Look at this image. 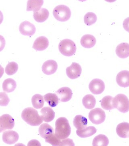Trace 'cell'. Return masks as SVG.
I'll return each mask as SVG.
<instances>
[{"instance_id": "cell-1", "label": "cell", "mask_w": 129, "mask_h": 146, "mask_svg": "<svg viewBox=\"0 0 129 146\" xmlns=\"http://www.w3.org/2000/svg\"><path fill=\"white\" fill-rule=\"evenodd\" d=\"M71 128L67 119L64 117L58 118L55 122V134L60 140L67 138L70 135Z\"/></svg>"}, {"instance_id": "cell-2", "label": "cell", "mask_w": 129, "mask_h": 146, "mask_svg": "<svg viewBox=\"0 0 129 146\" xmlns=\"http://www.w3.org/2000/svg\"><path fill=\"white\" fill-rule=\"evenodd\" d=\"M22 117L25 122L32 126H38L43 121L38 111L32 108L24 109L22 113Z\"/></svg>"}, {"instance_id": "cell-3", "label": "cell", "mask_w": 129, "mask_h": 146, "mask_svg": "<svg viewBox=\"0 0 129 146\" xmlns=\"http://www.w3.org/2000/svg\"><path fill=\"white\" fill-rule=\"evenodd\" d=\"M59 49L64 56L71 57L75 54L77 47L75 43L70 39H65L60 42Z\"/></svg>"}, {"instance_id": "cell-4", "label": "cell", "mask_w": 129, "mask_h": 146, "mask_svg": "<svg viewBox=\"0 0 129 146\" xmlns=\"http://www.w3.org/2000/svg\"><path fill=\"white\" fill-rule=\"evenodd\" d=\"M112 106L121 112H128L129 111L128 98L125 94H117L112 100Z\"/></svg>"}, {"instance_id": "cell-5", "label": "cell", "mask_w": 129, "mask_h": 146, "mask_svg": "<svg viewBox=\"0 0 129 146\" xmlns=\"http://www.w3.org/2000/svg\"><path fill=\"white\" fill-rule=\"evenodd\" d=\"M53 16L57 20L65 22L68 20L71 16V11L69 7L65 5H59L54 9Z\"/></svg>"}, {"instance_id": "cell-6", "label": "cell", "mask_w": 129, "mask_h": 146, "mask_svg": "<svg viewBox=\"0 0 129 146\" xmlns=\"http://www.w3.org/2000/svg\"><path fill=\"white\" fill-rule=\"evenodd\" d=\"M89 117L91 122L95 124H101L105 121L106 115L104 111L100 108H96L90 112Z\"/></svg>"}, {"instance_id": "cell-7", "label": "cell", "mask_w": 129, "mask_h": 146, "mask_svg": "<svg viewBox=\"0 0 129 146\" xmlns=\"http://www.w3.org/2000/svg\"><path fill=\"white\" fill-rule=\"evenodd\" d=\"M89 88L90 91L94 94H99L105 89V84L101 80L94 79L89 84Z\"/></svg>"}, {"instance_id": "cell-8", "label": "cell", "mask_w": 129, "mask_h": 146, "mask_svg": "<svg viewBox=\"0 0 129 146\" xmlns=\"http://www.w3.org/2000/svg\"><path fill=\"white\" fill-rule=\"evenodd\" d=\"M15 125L14 119L9 115L5 114L0 117V127L3 132L11 130Z\"/></svg>"}, {"instance_id": "cell-9", "label": "cell", "mask_w": 129, "mask_h": 146, "mask_svg": "<svg viewBox=\"0 0 129 146\" xmlns=\"http://www.w3.org/2000/svg\"><path fill=\"white\" fill-rule=\"evenodd\" d=\"M82 72L81 66L77 63L73 62L69 67L66 70L67 75L71 79H75L80 76Z\"/></svg>"}, {"instance_id": "cell-10", "label": "cell", "mask_w": 129, "mask_h": 146, "mask_svg": "<svg viewBox=\"0 0 129 146\" xmlns=\"http://www.w3.org/2000/svg\"><path fill=\"white\" fill-rule=\"evenodd\" d=\"M19 31L22 35L31 36L35 33L36 29L33 24L28 21H23L19 26Z\"/></svg>"}, {"instance_id": "cell-11", "label": "cell", "mask_w": 129, "mask_h": 146, "mask_svg": "<svg viewBox=\"0 0 129 146\" xmlns=\"http://www.w3.org/2000/svg\"><path fill=\"white\" fill-rule=\"evenodd\" d=\"M42 68L44 74L50 75L56 72L58 68V64L54 60H47L44 63Z\"/></svg>"}, {"instance_id": "cell-12", "label": "cell", "mask_w": 129, "mask_h": 146, "mask_svg": "<svg viewBox=\"0 0 129 146\" xmlns=\"http://www.w3.org/2000/svg\"><path fill=\"white\" fill-rule=\"evenodd\" d=\"M56 93L60 101L62 102L69 101L73 95L71 90L67 87L61 88L57 90Z\"/></svg>"}, {"instance_id": "cell-13", "label": "cell", "mask_w": 129, "mask_h": 146, "mask_svg": "<svg viewBox=\"0 0 129 146\" xmlns=\"http://www.w3.org/2000/svg\"><path fill=\"white\" fill-rule=\"evenodd\" d=\"M19 134L13 130L5 131L3 134V141L8 145H12L16 143L19 139Z\"/></svg>"}, {"instance_id": "cell-14", "label": "cell", "mask_w": 129, "mask_h": 146, "mask_svg": "<svg viewBox=\"0 0 129 146\" xmlns=\"http://www.w3.org/2000/svg\"><path fill=\"white\" fill-rule=\"evenodd\" d=\"M116 82L121 87H129V71L123 70L118 73L116 77Z\"/></svg>"}, {"instance_id": "cell-15", "label": "cell", "mask_w": 129, "mask_h": 146, "mask_svg": "<svg viewBox=\"0 0 129 146\" xmlns=\"http://www.w3.org/2000/svg\"><path fill=\"white\" fill-rule=\"evenodd\" d=\"M49 45V41L47 38L42 36L37 38L34 42L33 48L37 51H42L46 49Z\"/></svg>"}, {"instance_id": "cell-16", "label": "cell", "mask_w": 129, "mask_h": 146, "mask_svg": "<svg viewBox=\"0 0 129 146\" xmlns=\"http://www.w3.org/2000/svg\"><path fill=\"white\" fill-rule=\"evenodd\" d=\"M116 53L117 56L122 59H125L129 57V44L123 42L120 44L116 48Z\"/></svg>"}, {"instance_id": "cell-17", "label": "cell", "mask_w": 129, "mask_h": 146, "mask_svg": "<svg viewBox=\"0 0 129 146\" xmlns=\"http://www.w3.org/2000/svg\"><path fill=\"white\" fill-rule=\"evenodd\" d=\"M42 118L46 122H49L54 119L55 117V113L53 109L50 107H44L40 111Z\"/></svg>"}, {"instance_id": "cell-18", "label": "cell", "mask_w": 129, "mask_h": 146, "mask_svg": "<svg viewBox=\"0 0 129 146\" xmlns=\"http://www.w3.org/2000/svg\"><path fill=\"white\" fill-rule=\"evenodd\" d=\"M80 43L83 47L87 48H91L95 46L96 44V38L92 35H84L81 37Z\"/></svg>"}, {"instance_id": "cell-19", "label": "cell", "mask_w": 129, "mask_h": 146, "mask_svg": "<svg viewBox=\"0 0 129 146\" xmlns=\"http://www.w3.org/2000/svg\"><path fill=\"white\" fill-rule=\"evenodd\" d=\"M116 130L117 135L121 138L126 139L129 137V123L123 122L120 123Z\"/></svg>"}, {"instance_id": "cell-20", "label": "cell", "mask_w": 129, "mask_h": 146, "mask_svg": "<svg viewBox=\"0 0 129 146\" xmlns=\"http://www.w3.org/2000/svg\"><path fill=\"white\" fill-rule=\"evenodd\" d=\"M49 15L48 11L46 9L41 8L37 12H34V19L37 22L42 23L48 19Z\"/></svg>"}, {"instance_id": "cell-21", "label": "cell", "mask_w": 129, "mask_h": 146, "mask_svg": "<svg viewBox=\"0 0 129 146\" xmlns=\"http://www.w3.org/2000/svg\"><path fill=\"white\" fill-rule=\"evenodd\" d=\"M73 125L77 130H83L86 127L88 124L87 119L81 115H77L74 117L73 121Z\"/></svg>"}, {"instance_id": "cell-22", "label": "cell", "mask_w": 129, "mask_h": 146, "mask_svg": "<svg viewBox=\"0 0 129 146\" xmlns=\"http://www.w3.org/2000/svg\"><path fill=\"white\" fill-rule=\"evenodd\" d=\"M39 133L41 137L46 139L51 134L54 133L53 127L48 123H44L39 128Z\"/></svg>"}, {"instance_id": "cell-23", "label": "cell", "mask_w": 129, "mask_h": 146, "mask_svg": "<svg viewBox=\"0 0 129 146\" xmlns=\"http://www.w3.org/2000/svg\"><path fill=\"white\" fill-rule=\"evenodd\" d=\"M2 87L3 90L5 92L10 93L14 91L17 87V84L13 79L8 78L3 82Z\"/></svg>"}, {"instance_id": "cell-24", "label": "cell", "mask_w": 129, "mask_h": 146, "mask_svg": "<svg viewBox=\"0 0 129 146\" xmlns=\"http://www.w3.org/2000/svg\"><path fill=\"white\" fill-rule=\"evenodd\" d=\"M97 129L94 126H89L83 130H77L76 132L77 136L80 138H87L93 136L97 132Z\"/></svg>"}, {"instance_id": "cell-25", "label": "cell", "mask_w": 129, "mask_h": 146, "mask_svg": "<svg viewBox=\"0 0 129 146\" xmlns=\"http://www.w3.org/2000/svg\"><path fill=\"white\" fill-rule=\"evenodd\" d=\"M82 103L83 106L86 109L91 110L95 108L96 100L95 97L92 94H87L83 98Z\"/></svg>"}, {"instance_id": "cell-26", "label": "cell", "mask_w": 129, "mask_h": 146, "mask_svg": "<svg viewBox=\"0 0 129 146\" xmlns=\"http://www.w3.org/2000/svg\"><path fill=\"white\" fill-rule=\"evenodd\" d=\"M44 3L43 1H28L27 3V11L37 12Z\"/></svg>"}, {"instance_id": "cell-27", "label": "cell", "mask_w": 129, "mask_h": 146, "mask_svg": "<svg viewBox=\"0 0 129 146\" xmlns=\"http://www.w3.org/2000/svg\"><path fill=\"white\" fill-rule=\"evenodd\" d=\"M109 144L108 138L103 134H99L94 138L93 146H107Z\"/></svg>"}, {"instance_id": "cell-28", "label": "cell", "mask_w": 129, "mask_h": 146, "mask_svg": "<svg viewBox=\"0 0 129 146\" xmlns=\"http://www.w3.org/2000/svg\"><path fill=\"white\" fill-rule=\"evenodd\" d=\"M44 97L45 102H47L48 105L52 108L56 107L59 104V98L56 94L47 93L44 96Z\"/></svg>"}, {"instance_id": "cell-29", "label": "cell", "mask_w": 129, "mask_h": 146, "mask_svg": "<svg viewBox=\"0 0 129 146\" xmlns=\"http://www.w3.org/2000/svg\"><path fill=\"white\" fill-rule=\"evenodd\" d=\"M32 103L35 108H41L43 107L44 103L43 96L40 94H35L32 97Z\"/></svg>"}, {"instance_id": "cell-30", "label": "cell", "mask_w": 129, "mask_h": 146, "mask_svg": "<svg viewBox=\"0 0 129 146\" xmlns=\"http://www.w3.org/2000/svg\"><path fill=\"white\" fill-rule=\"evenodd\" d=\"M113 97L110 96H107L103 98L101 101V106L103 109L106 110H110L114 108L112 106Z\"/></svg>"}, {"instance_id": "cell-31", "label": "cell", "mask_w": 129, "mask_h": 146, "mask_svg": "<svg viewBox=\"0 0 129 146\" xmlns=\"http://www.w3.org/2000/svg\"><path fill=\"white\" fill-rule=\"evenodd\" d=\"M97 19V15L95 13L88 12L84 17V22L87 26H91L96 23Z\"/></svg>"}, {"instance_id": "cell-32", "label": "cell", "mask_w": 129, "mask_h": 146, "mask_svg": "<svg viewBox=\"0 0 129 146\" xmlns=\"http://www.w3.org/2000/svg\"><path fill=\"white\" fill-rule=\"evenodd\" d=\"M18 69V64L16 62H11L7 64L5 69V71L8 75L11 76L17 72Z\"/></svg>"}, {"instance_id": "cell-33", "label": "cell", "mask_w": 129, "mask_h": 146, "mask_svg": "<svg viewBox=\"0 0 129 146\" xmlns=\"http://www.w3.org/2000/svg\"><path fill=\"white\" fill-rule=\"evenodd\" d=\"M45 142L49 143L52 146H58L61 143V140L58 139L55 134L53 133L45 139Z\"/></svg>"}, {"instance_id": "cell-34", "label": "cell", "mask_w": 129, "mask_h": 146, "mask_svg": "<svg viewBox=\"0 0 129 146\" xmlns=\"http://www.w3.org/2000/svg\"><path fill=\"white\" fill-rule=\"evenodd\" d=\"M10 102L7 94L5 92H0V106H7Z\"/></svg>"}, {"instance_id": "cell-35", "label": "cell", "mask_w": 129, "mask_h": 146, "mask_svg": "<svg viewBox=\"0 0 129 146\" xmlns=\"http://www.w3.org/2000/svg\"><path fill=\"white\" fill-rule=\"evenodd\" d=\"M58 146H75L73 141L70 139L63 140Z\"/></svg>"}, {"instance_id": "cell-36", "label": "cell", "mask_w": 129, "mask_h": 146, "mask_svg": "<svg viewBox=\"0 0 129 146\" xmlns=\"http://www.w3.org/2000/svg\"><path fill=\"white\" fill-rule=\"evenodd\" d=\"M28 146H41L40 142L38 140L33 139L31 140L28 143Z\"/></svg>"}, {"instance_id": "cell-37", "label": "cell", "mask_w": 129, "mask_h": 146, "mask_svg": "<svg viewBox=\"0 0 129 146\" xmlns=\"http://www.w3.org/2000/svg\"><path fill=\"white\" fill-rule=\"evenodd\" d=\"M6 42L5 38L0 35V52L3 50L5 46Z\"/></svg>"}, {"instance_id": "cell-38", "label": "cell", "mask_w": 129, "mask_h": 146, "mask_svg": "<svg viewBox=\"0 0 129 146\" xmlns=\"http://www.w3.org/2000/svg\"><path fill=\"white\" fill-rule=\"evenodd\" d=\"M123 27L124 29L129 33V17L126 18L123 22Z\"/></svg>"}, {"instance_id": "cell-39", "label": "cell", "mask_w": 129, "mask_h": 146, "mask_svg": "<svg viewBox=\"0 0 129 146\" xmlns=\"http://www.w3.org/2000/svg\"><path fill=\"white\" fill-rule=\"evenodd\" d=\"M4 73V69L0 65V78L3 76Z\"/></svg>"}, {"instance_id": "cell-40", "label": "cell", "mask_w": 129, "mask_h": 146, "mask_svg": "<svg viewBox=\"0 0 129 146\" xmlns=\"http://www.w3.org/2000/svg\"><path fill=\"white\" fill-rule=\"evenodd\" d=\"M3 20V15L2 12L0 11V24L2 23Z\"/></svg>"}, {"instance_id": "cell-41", "label": "cell", "mask_w": 129, "mask_h": 146, "mask_svg": "<svg viewBox=\"0 0 129 146\" xmlns=\"http://www.w3.org/2000/svg\"><path fill=\"white\" fill-rule=\"evenodd\" d=\"M14 146H26L25 145H24V144L22 143H17L15 144V145Z\"/></svg>"}, {"instance_id": "cell-42", "label": "cell", "mask_w": 129, "mask_h": 146, "mask_svg": "<svg viewBox=\"0 0 129 146\" xmlns=\"http://www.w3.org/2000/svg\"><path fill=\"white\" fill-rule=\"evenodd\" d=\"M3 131L1 129V127H0V133H1V132H3Z\"/></svg>"}]
</instances>
